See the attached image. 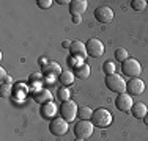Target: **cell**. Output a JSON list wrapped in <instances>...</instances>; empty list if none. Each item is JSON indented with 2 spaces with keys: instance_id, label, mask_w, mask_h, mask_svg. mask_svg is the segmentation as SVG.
Returning a JSON list of instances; mask_svg holds the SVG:
<instances>
[{
  "instance_id": "cell-7",
  "label": "cell",
  "mask_w": 148,
  "mask_h": 141,
  "mask_svg": "<svg viewBox=\"0 0 148 141\" xmlns=\"http://www.w3.org/2000/svg\"><path fill=\"white\" fill-rule=\"evenodd\" d=\"M85 47H87V55L91 56V58H98L104 54V44L96 38H91V39L87 41Z\"/></svg>"
},
{
  "instance_id": "cell-15",
  "label": "cell",
  "mask_w": 148,
  "mask_h": 141,
  "mask_svg": "<svg viewBox=\"0 0 148 141\" xmlns=\"http://www.w3.org/2000/svg\"><path fill=\"white\" fill-rule=\"evenodd\" d=\"M131 111H132V116H136V118H139V119H143L145 115L148 113V108L143 102H137V104L132 105Z\"/></svg>"
},
{
  "instance_id": "cell-10",
  "label": "cell",
  "mask_w": 148,
  "mask_h": 141,
  "mask_svg": "<svg viewBox=\"0 0 148 141\" xmlns=\"http://www.w3.org/2000/svg\"><path fill=\"white\" fill-rule=\"evenodd\" d=\"M126 91H129L131 94L139 96V94H142L143 91H145V83L140 79H129V82L126 83Z\"/></svg>"
},
{
  "instance_id": "cell-12",
  "label": "cell",
  "mask_w": 148,
  "mask_h": 141,
  "mask_svg": "<svg viewBox=\"0 0 148 141\" xmlns=\"http://www.w3.org/2000/svg\"><path fill=\"white\" fill-rule=\"evenodd\" d=\"M69 52H71L73 56H77V58H84L87 56V47L82 41H73L71 47H69Z\"/></svg>"
},
{
  "instance_id": "cell-20",
  "label": "cell",
  "mask_w": 148,
  "mask_h": 141,
  "mask_svg": "<svg viewBox=\"0 0 148 141\" xmlns=\"http://www.w3.org/2000/svg\"><path fill=\"white\" fill-rule=\"evenodd\" d=\"M131 6H132L134 11H143V9L147 8V2L145 0H132Z\"/></svg>"
},
{
  "instance_id": "cell-6",
  "label": "cell",
  "mask_w": 148,
  "mask_h": 141,
  "mask_svg": "<svg viewBox=\"0 0 148 141\" xmlns=\"http://www.w3.org/2000/svg\"><path fill=\"white\" fill-rule=\"evenodd\" d=\"M49 130H51V133L55 135V136H63L66 132H68V122H66L62 116H57V118H54L51 121Z\"/></svg>"
},
{
  "instance_id": "cell-3",
  "label": "cell",
  "mask_w": 148,
  "mask_h": 141,
  "mask_svg": "<svg viewBox=\"0 0 148 141\" xmlns=\"http://www.w3.org/2000/svg\"><path fill=\"white\" fill-rule=\"evenodd\" d=\"M121 70L123 75L129 77V79H139L140 72H142V66L136 58H128L126 61L121 63Z\"/></svg>"
},
{
  "instance_id": "cell-28",
  "label": "cell",
  "mask_w": 148,
  "mask_h": 141,
  "mask_svg": "<svg viewBox=\"0 0 148 141\" xmlns=\"http://www.w3.org/2000/svg\"><path fill=\"white\" fill-rule=\"evenodd\" d=\"M73 22L74 24H80V22H82V17H80V16H73Z\"/></svg>"
},
{
  "instance_id": "cell-14",
  "label": "cell",
  "mask_w": 148,
  "mask_h": 141,
  "mask_svg": "<svg viewBox=\"0 0 148 141\" xmlns=\"http://www.w3.org/2000/svg\"><path fill=\"white\" fill-rule=\"evenodd\" d=\"M91 74V69H90V64H87V63H79V64L74 68V75L77 77V79H88Z\"/></svg>"
},
{
  "instance_id": "cell-11",
  "label": "cell",
  "mask_w": 148,
  "mask_h": 141,
  "mask_svg": "<svg viewBox=\"0 0 148 141\" xmlns=\"http://www.w3.org/2000/svg\"><path fill=\"white\" fill-rule=\"evenodd\" d=\"M87 6H88V3L85 0H73V2H69V13L73 16H80L87 11Z\"/></svg>"
},
{
  "instance_id": "cell-17",
  "label": "cell",
  "mask_w": 148,
  "mask_h": 141,
  "mask_svg": "<svg viewBox=\"0 0 148 141\" xmlns=\"http://www.w3.org/2000/svg\"><path fill=\"white\" fill-rule=\"evenodd\" d=\"M74 74L71 72V70H62V74H60V83L63 85V86H69V85H73L74 82Z\"/></svg>"
},
{
  "instance_id": "cell-1",
  "label": "cell",
  "mask_w": 148,
  "mask_h": 141,
  "mask_svg": "<svg viewBox=\"0 0 148 141\" xmlns=\"http://www.w3.org/2000/svg\"><path fill=\"white\" fill-rule=\"evenodd\" d=\"M91 122L95 127H99V129H106L112 124V113L106 108H98L93 111L91 116Z\"/></svg>"
},
{
  "instance_id": "cell-18",
  "label": "cell",
  "mask_w": 148,
  "mask_h": 141,
  "mask_svg": "<svg viewBox=\"0 0 148 141\" xmlns=\"http://www.w3.org/2000/svg\"><path fill=\"white\" fill-rule=\"evenodd\" d=\"M55 111H57V107H55L52 102L43 105V108H41V115H43V118H52V116L55 115Z\"/></svg>"
},
{
  "instance_id": "cell-27",
  "label": "cell",
  "mask_w": 148,
  "mask_h": 141,
  "mask_svg": "<svg viewBox=\"0 0 148 141\" xmlns=\"http://www.w3.org/2000/svg\"><path fill=\"white\" fill-rule=\"evenodd\" d=\"M38 79H40V74H32V75H30V82H32V83L36 82Z\"/></svg>"
},
{
  "instance_id": "cell-4",
  "label": "cell",
  "mask_w": 148,
  "mask_h": 141,
  "mask_svg": "<svg viewBox=\"0 0 148 141\" xmlns=\"http://www.w3.org/2000/svg\"><path fill=\"white\" fill-rule=\"evenodd\" d=\"M77 105L76 102L73 100H66V102H62L60 105V116L65 119L66 122H71L74 118H77Z\"/></svg>"
},
{
  "instance_id": "cell-32",
  "label": "cell",
  "mask_w": 148,
  "mask_h": 141,
  "mask_svg": "<svg viewBox=\"0 0 148 141\" xmlns=\"http://www.w3.org/2000/svg\"><path fill=\"white\" fill-rule=\"evenodd\" d=\"M147 3H148V2H147Z\"/></svg>"
},
{
  "instance_id": "cell-24",
  "label": "cell",
  "mask_w": 148,
  "mask_h": 141,
  "mask_svg": "<svg viewBox=\"0 0 148 141\" xmlns=\"http://www.w3.org/2000/svg\"><path fill=\"white\" fill-rule=\"evenodd\" d=\"M69 96H71V91H69L68 88H60V91H58V97H60V100H62V102L69 100Z\"/></svg>"
},
{
  "instance_id": "cell-23",
  "label": "cell",
  "mask_w": 148,
  "mask_h": 141,
  "mask_svg": "<svg viewBox=\"0 0 148 141\" xmlns=\"http://www.w3.org/2000/svg\"><path fill=\"white\" fill-rule=\"evenodd\" d=\"M10 94H11V85L10 83H2V86H0V96L2 97H10Z\"/></svg>"
},
{
  "instance_id": "cell-21",
  "label": "cell",
  "mask_w": 148,
  "mask_h": 141,
  "mask_svg": "<svg viewBox=\"0 0 148 141\" xmlns=\"http://www.w3.org/2000/svg\"><path fill=\"white\" fill-rule=\"evenodd\" d=\"M115 58L118 60L120 63H123V61H126V60L129 58L128 56V52H126V49H117V50H115Z\"/></svg>"
},
{
  "instance_id": "cell-8",
  "label": "cell",
  "mask_w": 148,
  "mask_h": 141,
  "mask_svg": "<svg viewBox=\"0 0 148 141\" xmlns=\"http://www.w3.org/2000/svg\"><path fill=\"white\" fill-rule=\"evenodd\" d=\"M132 105H134V102H132L131 94L121 93V94H118V96H117V99H115V107H117L120 111H123V113L131 111Z\"/></svg>"
},
{
  "instance_id": "cell-30",
  "label": "cell",
  "mask_w": 148,
  "mask_h": 141,
  "mask_svg": "<svg viewBox=\"0 0 148 141\" xmlns=\"http://www.w3.org/2000/svg\"><path fill=\"white\" fill-rule=\"evenodd\" d=\"M143 122H145V124L148 125V113H147V115H145V118H143Z\"/></svg>"
},
{
  "instance_id": "cell-13",
  "label": "cell",
  "mask_w": 148,
  "mask_h": 141,
  "mask_svg": "<svg viewBox=\"0 0 148 141\" xmlns=\"http://www.w3.org/2000/svg\"><path fill=\"white\" fill-rule=\"evenodd\" d=\"M33 99L36 104H41V105H46L52 100V93L49 89H36L33 93Z\"/></svg>"
},
{
  "instance_id": "cell-9",
  "label": "cell",
  "mask_w": 148,
  "mask_h": 141,
  "mask_svg": "<svg viewBox=\"0 0 148 141\" xmlns=\"http://www.w3.org/2000/svg\"><path fill=\"white\" fill-rule=\"evenodd\" d=\"M95 17H96V20L101 22V24H109V22H112V19H114V11L106 5L98 6V8L95 9Z\"/></svg>"
},
{
  "instance_id": "cell-29",
  "label": "cell",
  "mask_w": 148,
  "mask_h": 141,
  "mask_svg": "<svg viewBox=\"0 0 148 141\" xmlns=\"http://www.w3.org/2000/svg\"><path fill=\"white\" fill-rule=\"evenodd\" d=\"M63 47H65V49H69V47H71V41H68V39H65V41H63Z\"/></svg>"
},
{
  "instance_id": "cell-22",
  "label": "cell",
  "mask_w": 148,
  "mask_h": 141,
  "mask_svg": "<svg viewBox=\"0 0 148 141\" xmlns=\"http://www.w3.org/2000/svg\"><path fill=\"white\" fill-rule=\"evenodd\" d=\"M103 70L106 72V75H110V74H115V64H114V61H106L104 64H103Z\"/></svg>"
},
{
  "instance_id": "cell-5",
  "label": "cell",
  "mask_w": 148,
  "mask_h": 141,
  "mask_svg": "<svg viewBox=\"0 0 148 141\" xmlns=\"http://www.w3.org/2000/svg\"><path fill=\"white\" fill-rule=\"evenodd\" d=\"M93 129H95V125L91 121H79L74 125V133H76L77 138L87 140L93 135Z\"/></svg>"
},
{
  "instance_id": "cell-19",
  "label": "cell",
  "mask_w": 148,
  "mask_h": 141,
  "mask_svg": "<svg viewBox=\"0 0 148 141\" xmlns=\"http://www.w3.org/2000/svg\"><path fill=\"white\" fill-rule=\"evenodd\" d=\"M44 70H46L47 74H54V75H55V74H58V75L62 74L60 64H57V63H49V64H46V66H44Z\"/></svg>"
},
{
  "instance_id": "cell-26",
  "label": "cell",
  "mask_w": 148,
  "mask_h": 141,
  "mask_svg": "<svg viewBox=\"0 0 148 141\" xmlns=\"http://www.w3.org/2000/svg\"><path fill=\"white\" fill-rule=\"evenodd\" d=\"M0 77H2V83H10L11 82V77L6 75V72H5L3 68H0Z\"/></svg>"
},
{
  "instance_id": "cell-16",
  "label": "cell",
  "mask_w": 148,
  "mask_h": 141,
  "mask_svg": "<svg viewBox=\"0 0 148 141\" xmlns=\"http://www.w3.org/2000/svg\"><path fill=\"white\" fill-rule=\"evenodd\" d=\"M91 116H93V110H91L90 107H79L77 108V118H79V121H90Z\"/></svg>"
},
{
  "instance_id": "cell-2",
  "label": "cell",
  "mask_w": 148,
  "mask_h": 141,
  "mask_svg": "<svg viewBox=\"0 0 148 141\" xmlns=\"http://www.w3.org/2000/svg\"><path fill=\"white\" fill-rule=\"evenodd\" d=\"M104 83H106V86H107V89L114 91V93H117V94H121L126 91V82L121 75H118V74L106 75Z\"/></svg>"
},
{
  "instance_id": "cell-31",
  "label": "cell",
  "mask_w": 148,
  "mask_h": 141,
  "mask_svg": "<svg viewBox=\"0 0 148 141\" xmlns=\"http://www.w3.org/2000/svg\"><path fill=\"white\" fill-rule=\"evenodd\" d=\"M74 141H85V140H80V138H76V140H74Z\"/></svg>"
},
{
  "instance_id": "cell-25",
  "label": "cell",
  "mask_w": 148,
  "mask_h": 141,
  "mask_svg": "<svg viewBox=\"0 0 148 141\" xmlns=\"http://www.w3.org/2000/svg\"><path fill=\"white\" fill-rule=\"evenodd\" d=\"M52 0H36V5L40 6L41 9H47V8H51L52 6Z\"/></svg>"
}]
</instances>
